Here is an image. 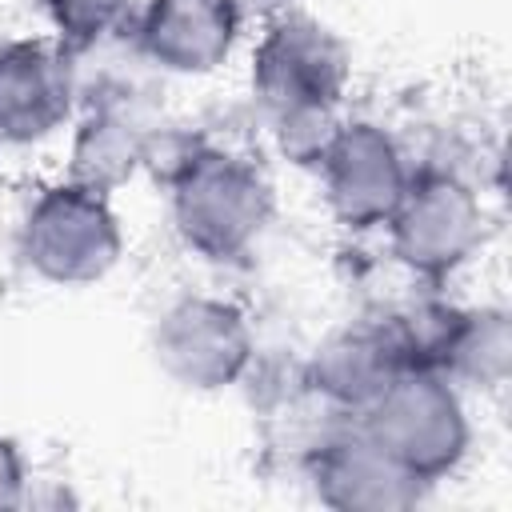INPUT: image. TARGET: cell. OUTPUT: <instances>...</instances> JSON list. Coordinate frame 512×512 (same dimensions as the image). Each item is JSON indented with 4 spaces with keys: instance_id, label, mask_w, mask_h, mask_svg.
<instances>
[{
    "instance_id": "obj_1",
    "label": "cell",
    "mask_w": 512,
    "mask_h": 512,
    "mask_svg": "<svg viewBox=\"0 0 512 512\" xmlns=\"http://www.w3.org/2000/svg\"><path fill=\"white\" fill-rule=\"evenodd\" d=\"M348 48L344 40L312 16H280L256 44L252 56V96L272 116L280 148L316 164L328 148L336 124V104L348 88Z\"/></svg>"
},
{
    "instance_id": "obj_2",
    "label": "cell",
    "mask_w": 512,
    "mask_h": 512,
    "mask_svg": "<svg viewBox=\"0 0 512 512\" xmlns=\"http://www.w3.org/2000/svg\"><path fill=\"white\" fill-rule=\"evenodd\" d=\"M272 220L268 180L240 156L220 148H192L172 172V224L180 240L212 260L228 264L256 248Z\"/></svg>"
},
{
    "instance_id": "obj_3",
    "label": "cell",
    "mask_w": 512,
    "mask_h": 512,
    "mask_svg": "<svg viewBox=\"0 0 512 512\" xmlns=\"http://www.w3.org/2000/svg\"><path fill=\"white\" fill-rule=\"evenodd\" d=\"M356 428L420 484L456 472L472 440L460 388L436 368H404L356 416Z\"/></svg>"
},
{
    "instance_id": "obj_4",
    "label": "cell",
    "mask_w": 512,
    "mask_h": 512,
    "mask_svg": "<svg viewBox=\"0 0 512 512\" xmlns=\"http://www.w3.org/2000/svg\"><path fill=\"white\" fill-rule=\"evenodd\" d=\"M120 252H124V232L108 204V192L84 188L76 180L40 192L20 228L24 264L40 280L60 288L104 280L120 260Z\"/></svg>"
},
{
    "instance_id": "obj_5",
    "label": "cell",
    "mask_w": 512,
    "mask_h": 512,
    "mask_svg": "<svg viewBox=\"0 0 512 512\" xmlns=\"http://www.w3.org/2000/svg\"><path fill=\"white\" fill-rule=\"evenodd\" d=\"M384 228L392 232V252L408 272L424 280H448L480 248L484 208L460 176L412 172Z\"/></svg>"
},
{
    "instance_id": "obj_6",
    "label": "cell",
    "mask_w": 512,
    "mask_h": 512,
    "mask_svg": "<svg viewBox=\"0 0 512 512\" xmlns=\"http://www.w3.org/2000/svg\"><path fill=\"white\" fill-rule=\"evenodd\" d=\"M160 372L188 392H220L252 364V328L244 312L216 296H184L152 328Z\"/></svg>"
},
{
    "instance_id": "obj_7",
    "label": "cell",
    "mask_w": 512,
    "mask_h": 512,
    "mask_svg": "<svg viewBox=\"0 0 512 512\" xmlns=\"http://www.w3.org/2000/svg\"><path fill=\"white\" fill-rule=\"evenodd\" d=\"M324 200L344 228H380L396 212L412 172L396 140L376 124H340L316 160Z\"/></svg>"
},
{
    "instance_id": "obj_8",
    "label": "cell",
    "mask_w": 512,
    "mask_h": 512,
    "mask_svg": "<svg viewBox=\"0 0 512 512\" xmlns=\"http://www.w3.org/2000/svg\"><path fill=\"white\" fill-rule=\"evenodd\" d=\"M404 368H412V356L396 316H388L380 324H352L332 332L312 352L304 384L324 408L356 420Z\"/></svg>"
},
{
    "instance_id": "obj_9",
    "label": "cell",
    "mask_w": 512,
    "mask_h": 512,
    "mask_svg": "<svg viewBox=\"0 0 512 512\" xmlns=\"http://www.w3.org/2000/svg\"><path fill=\"white\" fill-rule=\"evenodd\" d=\"M308 476L320 504L340 512H400L420 500L428 484L408 476L392 456H384L352 420L336 428L308 452Z\"/></svg>"
},
{
    "instance_id": "obj_10",
    "label": "cell",
    "mask_w": 512,
    "mask_h": 512,
    "mask_svg": "<svg viewBox=\"0 0 512 512\" xmlns=\"http://www.w3.org/2000/svg\"><path fill=\"white\" fill-rule=\"evenodd\" d=\"M76 96L68 48L56 40H8L0 48V144L52 136Z\"/></svg>"
},
{
    "instance_id": "obj_11",
    "label": "cell",
    "mask_w": 512,
    "mask_h": 512,
    "mask_svg": "<svg viewBox=\"0 0 512 512\" xmlns=\"http://www.w3.org/2000/svg\"><path fill=\"white\" fill-rule=\"evenodd\" d=\"M240 20L224 0H148L136 20V44L164 72L204 76L232 56Z\"/></svg>"
},
{
    "instance_id": "obj_12",
    "label": "cell",
    "mask_w": 512,
    "mask_h": 512,
    "mask_svg": "<svg viewBox=\"0 0 512 512\" xmlns=\"http://www.w3.org/2000/svg\"><path fill=\"white\" fill-rule=\"evenodd\" d=\"M508 360H512L508 312H500V308H476V312L452 308L428 368L444 372L456 388L460 384L496 388L508 376Z\"/></svg>"
},
{
    "instance_id": "obj_13",
    "label": "cell",
    "mask_w": 512,
    "mask_h": 512,
    "mask_svg": "<svg viewBox=\"0 0 512 512\" xmlns=\"http://www.w3.org/2000/svg\"><path fill=\"white\" fill-rule=\"evenodd\" d=\"M148 156V136L124 108H96L76 136L72 148V180L96 192H112L132 176V168Z\"/></svg>"
},
{
    "instance_id": "obj_14",
    "label": "cell",
    "mask_w": 512,
    "mask_h": 512,
    "mask_svg": "<svg viewBox=\"0 0 512 512\" xmlns=\"http://www.w3.org/2000/svg\"><path fill=\"white\" fill-rule=\"evenodd\" d=\"M68 52L92 48L132 24L136 0H40Z\"/></svg>"
},
{
    "instance_id": "obj_15",
    "label": "cell",
    "mask_w": 512,
    "mask_h": 512,
    "mask_svg": "<svg viewBox=\"0 0 512 512\" xmlns=\"http://www.w3.org/2000/svg\"><path fill=\"white\" fill-rule=\"evenodd\" d=\"M24 500V456L16 440L0 436V508H16Z\"/></svg>"
},
{
    "instance_id": "obj_16",
    "label": "cell",
    "mask_w": 512,
    "mask_h": 512,
    "mask_svg": "<svg viewBox=\"0 0 512 512\" xmlns=\"http://www.w3.org/2000/svg\"><path fill=\"white\" fill-rule=\"evenodd\" d=\"M228 8H236L240 16H248V12H260V8H268L272 0H224Z\"/></svg>"
}]
</instances>
